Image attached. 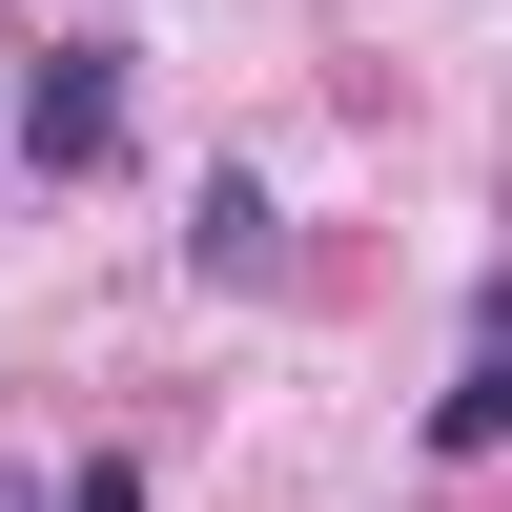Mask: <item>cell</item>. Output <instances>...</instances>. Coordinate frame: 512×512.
I'll return each mask as SVG.
<instances>
[{
    "label": "cell",
    "instance_id": "6da1fadb",
    "mask_svg": "<svg viewBox=\"0 0 512 512\" xmlns=\"http://www.w3.org/2000/svg\"><path fill=\"white\" fill-rule=\"evenodd\" d=\"M103 144H123V41H62L21 82V164H103Z\"/></svg>",
    "mask_w": 512,
    "mask_h": 512
},
{
    "label": "cell",
    "instance_id": "7a4b0ae2",
    "mask_svg": "<svg viewBox=\"0 0 512 512\" xmlns=\"http://www.w3.org/2000/svg\"><path fill=\"white\" fill-rule=\"evenodd\" d=\"M267 246H287V226H267V185H246V164H205V205H185V267H205V287H267Z\"/></svg>",
    "mask_w": 512,
    "mask_h": 512
},
{
    "label": "cell",
    "instance_id": "3957f363",
    "mask_svg": "<svg viewBox=\"0 0 512 512\" xmlns=\"http://www.w3.org/2000/svg\"><path fill=\"white\" fill-rule=\"evenodd\" d=\"M451 451H512V287L472 308V369H451V410H431Z\"/></svg>",
    "mask_w": 512,
    "mask_h": 512
},
{
    "label": "cell",
    "instance_id": "5b68a950",
    "mask_svg": "<svg viewBox=\"0 0 512 512\" xmlns=\"http://www.w3.org/2000/svg\"><path fill=\"white\" fill-rule=\"evenodd\" d=\"M0 512H62V492H41V472H0Z\"/></svg>",
    "mask_w": 512,
    "mask_h": 512
},
{
    "label": "cell",
    "instance_id": "277c9868",
    "mask_svg": "<svg viewBox=\"0 0 512 512\" xmlns=\"http://www.w3.org/2000/svg\"><path fill=\"white\" fill-rule=\"evenodd\" d=\"M62 512H144V472H123V451H82V492H62Z\"/></svg>",
    "mask_w": 512,
    "mask_h": 512
}]
</instances>
